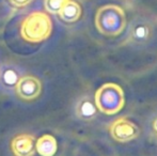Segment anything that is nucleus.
I'll use <instances>...</instances> for the list:
<instances>
[{
    "label": "nucleus",
    "instance_id": "11",
    "mask_svg": "<svg viewBox=\"0 0 157 156\" xmlns=\"http://www.w3.org/2000/svg\"><path fill=\"white\" fill-rule=\"evenodd\" d=\"M58 149L56 138L52 135H44L35 142V150L41 156H54Z\"/></svg>",
    "mask_w": 157,
    "mask_h": 156
},
{
    "label": "nucleus",
    "instance_id": "10",
    "mask_svg": "<svg viewBox=\"0 0 157 156\" xmlns=\"http://www.w3.org/2000/svg\"><path fill=\"white\" fill-rule=\"evenodd\" d=\"M81 12L80 4L76 0H66L58 12V15L63 21L73 24L80 18Z\"/></svg>",
    "mask_w": 157,
    "mask_h": 156
},
{
    "label": "nucleus",
    "instance_id": "8",
    "mask_svg": "<svg viewBox=\"0 0 157 156\" xmlns=\"http://www.w3.org/2000/svg\"><path fill=\"white\" fill-rule=\"evenodd\" d=\"M97 110L98 109L95 105L94 100L90 95H85L79 98L75 107V113L77 118L85 122L94 120L97 116Z\"/></svg>",
    "mask_w": 157,
    "mask_h": 156
},
{
    "label": "nucleus",
    "instance_id": "1",
    "mask_svg": "<svg viewBox=\"0 0 157 156\" xmlns=\"http://www.w3.org/2000/svg\"><path fill=\"white\" fill-rule=\"evenodd\" d=\"M95 26L99 33L106 36H120L126 27V15L121 6L106 4L97 10Z\"/></svg>",
    "mask_w": 157,
    "mask_h": 156
},
{
    "label": "nucleus",
    "instance_id": "5",
    "mask_svg": "<svg viewBox=\"0 0 157 156\" xmlns=\"http://www.w3.org/2000/svg\"><path fill=\"white\" fill-rule=\"evenodd\" d=\"M15 92L17 96L24 101H33L40 96L42 92V82L39 78L31 75H26L19 78Z\"/></svg>",
    "mask_w": 157,
    "mask_h": 156
},
{
    "label": "nucleus",
    "instance_id": "2",
    "mask_svg": "<svg viewBox=\"0 0 157 156\" xmlns=\"http://www.w3.org/2000/svg\"><path fill=\"white\" fill-rule=\"evenodd\" d=\"M52 23L44 12H32L24 19L21 33L24 40L30 43H40L47 40L52 34Z\"/></svg>",
    "mask_w": 157,
    "mask_h": 156
},
{
    "label": "nucleus",
    "instance_id": "14",
    "mask_svg": "<svg viewBox=\"0 0 157 156\" xmlns=\"http://www.w3.org/2000/svg\"><path fill=\"white\" fill-rule=\"evenodd\" d=\"M153 129L157 133V118L153 121Z\"/></svg>",
    "mask_w": 157,
    "mask_h": 156
},
{
    "label": "nucleus",
    "instance_id": "4",
    "mask_svg": "<svg viewBox=\"0 0 157 156\" xmlns=\"http://www.w3.org/2000/svg\"><path fill=\"white\" fill-rule=\"evenodd\" d=\"M111 137L118 142H129L136 139L140 134L139 127L126 118H119L109 127Z\"/></svg>",
    "mask_w": 157,
    "mask_h": 156
},
{
    "label": "nucleus",
    "instance_id": "13",
    "mask_svg": "<svg viewBox=\"0 0 157 156\" xmlns=\"http://www.w3.org/2000/svg\"><path fill=\"white\" fill-rule=\"evenodd\" d=\"M9 1L14 6H16V8H24V6L31 3L32 0H9Z\"/></svg>",
    "mask_w": 157,
    "mask_h": 156
},
{
    "label": "nucleus",
    "instance_id": "6",
    "mask_svg": "<svg viewBox=\"0 0 157 156\" xmlns=\"http://www.w3.org/2000/svg\"><path fill=\"white\" fill-rule=\"evenodd\" d=\"M153 36V27L147 21H136L132 24L128 31L127 42L132 45L142 46L147 44Z\"/></svg>",
    "mask_w": 157,
    "mask_h": 156
},
{
    "label": "nucleus",
    "instance_id": "7",
    "mask_svg": "<svg viewBox=\"0 0 157 156\" xmlns=\"http://www.w3.org/2000/svg\"><path fill=\"white\" fill-rule=\"evenodd\" d=\"M11 149L15 156H33L35 154V138L30 134H19L13 138Z\"/></svg>",
    "mask_w": 157,
    "mask_h": 156
},
{
    "label": "nucleus",
    "instance_id": "9",
    "mask_svg": "<svg viewBox=\"0 0 157 156\" xmlns=\"http://www.w3.org/2000/svg\"><path fill=\"white\" fill-rule=\"evenodd\" d=\"M21 78L18 70L12 65H3L0 67V88L12 92L15 90Z\"/></svg>",
    "mask_w": 157,
    "mask_h": 156
},
{
    "label": "nucleus",
    "instance_id": "12",
    "mask_svg": "<svg viewBox=\"0 0 157 156\" xmlns=\"http://www.w3.org/2000/svg\"><path fill=\"white\" fill-rule=\"evenodd\" d=\"M65 1L66 0H44V6L47 12L52 14H58L61 6Z\"/></svg>",
    "mask_w": 157,
    "mask_h": 156
},
{
    "label": "nucleus",
    "instance_id": "3",
    "mask_svg": "<svg viewBox=\"0 0 157 156\" xmlns=\"http://www.w3.org/2000/svg\"><path fill=\"white\" fill-rule=\"evenodd\" d=\"M94 102L97 109L101 113L113 116L124 107V91L117 83H105L95 92Z\"/></svg>",
    "mask_w": 157,
    "mask_h": 156
}]
</instances>
